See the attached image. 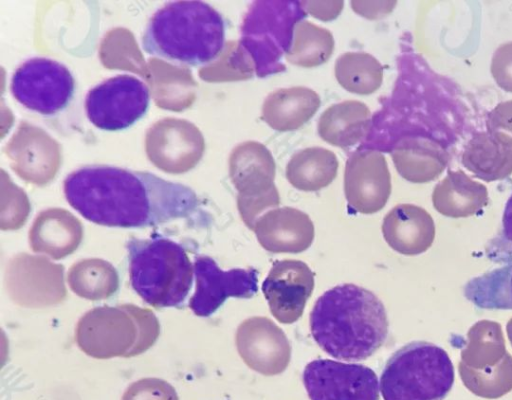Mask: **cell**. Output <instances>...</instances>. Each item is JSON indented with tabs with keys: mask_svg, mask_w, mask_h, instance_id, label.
Instances as JSON below:
<instances>
[{
	"mask_svg": "<svg viewBox=\"0 0 512 400\" xmlns=\"http://www.w3.org/2000/svg\"><path fill=\"white\" fill-rule=\"evenodd\" d=\"M68 204L86 220L107 227L144 228L191 216L199 207L193 189L152 172L92 164L63 182Z\"/></svg>",
	"mask_w": 512,
	"mask_h": 400,
	"instance_id": "1",
	"label": "cell"
},
{
	"mask_svg": "<svg viewBox=\"0 0 512 400\" xmlns=\"http://www.w3.org/2000/svg\"><path fill=\"white\" fill-rule=\"evenodd\" d=\"M309 322L319 347L345 361L367 359L388 336L383 303L371 291L350 283L323 293L311 310Z\"/></svg>",
	"mask_w": 512,
	"mask_h": 400,
	"instance_id": "2",
	"label": "cell"
},
{
	"mask_svg": "<svg viewBox=\"0 0 512 400\" xmlns=\"http://www.w3.org/2000/svg\"><path fill=\"white\" fill-rule=\"evenodd\" d=\"M221 14L203 1H172L150 17L142 50L177 65L196 67L212 63L225 47Z\"/></svg>",
	"mask_w": 512,
	"mask_h": 400,
	"instance_id": "3",
	"label": "cell"
},
{
	"mask_svg": "<svg viewBox=\"0 0 512 400\" xmlns=\"http://www.w3.org/2000/svg\"><path fill=\"white\" fill-rule=\"evenodd\" d=\"M133 290L154 308L176 307L187 297L194 265L179 243L165 237L131 238L127 242Z\"/></svg>",
	"mask_w": 512,
	"mask_h": 400,
	"instance_id": "4",
	"label": "cell"
},
{
	"mask_svg": "<svg viewBox=\"0 0 512 400\" xmlns=\"http://www.w3.org/2000/svg\"><path fill=\"white\" fill-rule=\"evenodd\" d=\"M454 383L447 352L424 341L408 343L387 361L381 377L384 400H443Z\"/></svg>",
	"mask_w": 512,
	"mask_h": 400,
	"instance_id": "5",
	"label": "cell"
},
{
	"mask_svg": "<svg viewBox=\"0 0 512 400\" xmlns=\"http://www.w3.org/2000/svg\"><path fill=\"white\" fill-rule=\"evenodd\" d=\"M229 172L231 181L238 191L237 206L241 219L253 230L256 221L266 210L278 208L280 204V196L274 182L275 160L262 143L245 141L232 151Z\"/></svg>",
	"mask_w": 512,
	"mask_h": 400,
	"instance_id": "6",
	"label": "cell"
},
{
	"mask_svg": "<svg viewBox=\"0 0 512 400\" xmlns=\"http://www.w3.org/2000/svg\"><path fill=\"white\" fill-rule=\"evenodd\" d=\"M75 79L62 63L33 57L24 61L13 73L10 91L26 109L43 116L64 110L73 99Z\"/></svg>",
	"mask_w": 512,
	"mask_h": 400,
	"instance_id": "7",
	"label": "cell"
},
{
	"mask_svg": "<svg viewBox=\"0 0 512 400\" xmlns=\"http://www.w3.org/2000/svg\"><path fill=\"white\" fill-rule=\"evenodd\" d=\"M148 86L129 74L110 77L91 88L84 100L85 114L96 128L123 131L145 116L150 106Z\"/></svg>",
	"mask_w": 512,
	"mask_h": 400,
	"instance_id": "8",
	"label": "cell"
},
{
	"mask_svg": "<svg viewBox=\"0 0 512 400\" xmlns=\"http://www.w3.org/2000/svg\"><path fill=\"white\" fill-rule=\"evenodd\" d=\"M302 378L310 400H379L377 375L362 364L317 359Z\"/></svg>",
	"mask_w": 512,
	"mask_h": 400,
	"instance_id": "9",
	"label": "cell"
},
{
	"mask_svg": "<svg viewBox=\"0 0 512 400\" xmlns=\"http://www.w3.org/2000/svg\"><path fill=\"white\" fill-rule=\"evenodd\" d=\"M195 291L189 308L199 317L216 312L229 297L250 298L258 291V271L254 268L222 270L209 256L194 260Z\"/></svg>",
	"mask_w": 512,
	"mask_h": 400,
	"instance_id": "10",
	"label": "cell"
},
{
	"mask_svg": "<svg viewBox=\"0 0 512 400\" xmlns=\"http://www.w3.org/2000/svg\"><path fill=\"white\" fill-rule=\"evenodd\" d=\"M344 193L348 205L359 213L381 210L391 194V176L384 155L373 150L353 153L345 165Z\"/></svg>",
	"mask_w": 512,
	"mask_h": 400,
	"instance_id": "11",
	"label": "cell"
},
{
	"mask_svg": "<svg viewBox=\"0 0 512 400\" xmlns=\"http://www.w3.org/2000/svg\"><path fill=\"white\" fill-rule=\"evenodd\" d=\"M236 346L245 364L264 375L283 372L291 359V346L285 333L267 317L254 316L241 322Z\"/></svg>",
	"mask_w": 512,
	"mask_h": 400,
	"instance_id": "12",
	"label": "cell"
},
{
	"mask_svg": "<svg viewBox=\"0 0 512 400\" xmlns=\"http://www.w3.org/2000/svg\"><path fill=\"white\" fill-rule=\"evenodd\" d=\"M314 289V273L299 260L273 263L262 283V292L273 317L283 324L296 322Z\"/></svg>",
	"mask_w": 512,
	"mask_h": 400,
	"instance_id": "13",
	"label": "cell"
},
{
	"mask_svg": "<svg viewBox=\"0 0 512 400\" xmlns=\"http://www.w3.org/2000/svg\"><path fill=\"white\" fill-rule=\"evenodd\" d=\"M253 231L259 244L272 253L303 252L311 246L315 235L310 217L288 206L265 212Z\"/></svg>",
	"mask_w": 512,
	"mask_h": 400,
	"instance_id": "14",
	"label": "cell"
},
{
	"mask_svg": "<svg viewBox=\"0 0 512 400\" xmlns=\"http://www.w3.org/2000/svg\"><path fill=\"white\" fill-rule=\"evenodd\" d=\"M382 234L387 244L396 252L418 255L432 245L435 226L425 209L413 204H399L385 215Z\"/></svg>",
	"mask_w": 512,
	"mask_h": 400,
	"instance_id": "15",
	"label": "cell"
},
{
	"mask_svg": "<svg viewBox=\"0 0 512 400\" xmlns=\"http://www.w3.org/2000/svg\"><path fill=\"white\" fill-rule=\"evenodd\" d=\"M320 104V96L310 88H280L265 98L262 119L277 131L296 130L314 116Z\"/></svg>",
	"mask_w": 512,
	"mask_h": 400,
	"instance_id": "16",
	"label": "cell"
},
{
	"mask_svg": "<svg viewBox=\"0 0 512 400\" xmlns=\"http://www.w3.org/2000/svg\"><path fill=\"white\" fill-rule=\"evenodd\" d=\"M371 124V111L358 100H346L328 107L320 116L317 131L322 140L340 148L359 143Z\"/></svg>",
	"mask_w": 512,
	"mask_h": 400,
	"instance_id": "17",
	"label": "cell"
},
{
	"mask_svg": "<svg viewBox=\"0 0 512 400\" xmlns=\"http://www.w3.org/2000/svg\"><path fill=\"white\" fill-rule=\"evenodd\" d=\"M338 166V159L331 150L308 147L292 155L286 165V178L298 190L318 191L332 183Z\"/></svg>",
	"mask_w": 512,
	"mask_h": 400,
	"instance_id": "18",
	"label": "cell"
},
{
	"mask_svg": "<svg viewBox=\"0 0 512 400\" xmlns=\"http://www.w3.org/2000/svg\"><path fill=\"white\" fill-rule=\"evenodd\" d=\"M435 209L448 217H468L487 204L486 188L470 180L461 171L450 172L434 189Z\"/></svg>",
	"mask_w": 512,
	"mask_h": 400,
	"instance_id": "19",
	"label": "cell"
},
{
	"mask_svg": "<svg viewBox=\"0 0 512 400\" xmlns=\"http://www.w3.org/2000/svg\"><path fill=\"white\" fill-rule=\"evenodd\" d=\"M334 51L332 33L310 21L300 20L293 26L292 41L285 59L296 66L312 68L324 64Z\"/></svg>",
	"mask_w": 512,
	"mask_h": 400,
	"instance_id": "20",
	"label": "cell"
},
{
	"mask_svg": "<svg viewBox=\"0 0 512 400\" xmlns=\"http://www.w3.org/2000/svg\"><path fill=\"white\" fill-rule=\"evenodd\" d=\"M506 353L501 325L495 321L481 320L467 333L461 362L473 369H484L498 364Z\"/></svg>",
	"mask_w": 512,
	"mask_h": 400,
	"instance_id": "21",
	"label": "cell"
},
{
	"mask_svg": "<svg viewBox=\"0 0 512 400\" xmlns=\"http://www.w3.org/2000/svg\"><path fill=\"white\" fill-rule=\"evenodd\" d=\"M337 82L348 92L369 95L377 91L383 81V67L371 54L346 52L335 61Z\"/></svg>",
	"mask_w": 512,
	"mask_h": 400,
	"instance_id": "22",
	"label": "cell"
},
{
	"mask_svg": "<svg viewBox=\"0 0 512 400\" xmlns=\"http://www.w3.org/2000/svg\"><path fill=\"white\" fill-rule=\"evenodd\" d=\"M464 295L481 309L512 310V262L469 280Z\"/></svg>",
	"mask_w": 512,
	"mask_h": 400,
	"instance_id": "23",
	"label": "cell"
},
{
	"mask_svg": "<svg viewBox=\"0 0 512 400\" xmlns=\"http://www.w3.org/2000/svg\"><path fill=\"white\" fill-rule=\"evenodd\" d=\"M391 156L398 173L414 183L427 182L441 172L436 152L425 141L403 140Z\"/></svg>",
	"mask_w": 512,
	"mask_h": 400,
	"instance_id": "24",
	"label": "cell"
},
{
	"mask_svg": "<svg viewBox=\"0 0 512 400\" xmlns=\"http://www.w3.org/2000/svg\"><path fill=\"white\" fill-rule=\"evenodd\" d=\"M464 386L476 396L496 399L512 390V356L507 352L495 366L473 369L461 361L458 365Z\"/></svg>",
	"mask_w": 512,
	"mask_h": 400,
	"instance_id": "25",
	"label": "cell"
},
{
	"mask_svg": "<svg viewBox=\"0 0 512 400\" xmlns=\"http://www.w3.org/2000/svg\"><path fill=\"white\" fill-rule=\"evenodd\" d=\"M221 55L224 57L223 79L228 81L247 80L257 72L254 57L241 40L226 42Z\"/></svg>",
	"mask_w": 512,
	"mask_h": 400,
	"instance_id": "26",
	"label": "cell"
},
{
	"mask_svg": "<svg viewBox=\"0 0 512 400\" xmlns=\"http://www.w3.org/2000/svg\"><path fill=\"white\" fill-rule=\"evenodd\" d=\"M487 252L495 262H512V194L504 208L501 231L491 241Z\"/></svg>",
	"mask_w": 512,
	"mask_h": 400,
	"instance_id": "27",
	"label": "cell"
},
{
	"mask_svg": "<svg viewBox=\"0 0 512 400\" xmlns=\"http://www.w3.org/2000/svg\"><path fill=\"white\" fill-rule=\"evenodd\" d=\"M301 9L311 16L322 20H334L341 13L343 1H301L299 2Z\"/></svg>",
	"mask_w": 512,
	"mask_h": 400,
	"instance_id": "28",
	"label": "cell"
},
{
	"mask_svg": "<svg viewBox=\"0 0 512 400\" xmlns=\"http://www.w3.org/2000/svg\"><path fill=\"white\" fill-rule=\"evenodd\" d=\"M395 4V1H351L353 11L367 19L384 17L393 10Z\"/></svg>",
	"mask_w": 512,
	"mask_h": 400,
	"instance_id": "29",
	"label": "cell"
},
{
	"mask_svg": "<svg viewBox=\"0 0 512 400\" xmlns=\"http://www.w3.org/2000/svg\"><path fill=\"white\" fill-rule=\"evenodd\" d=\"M506 331H507L508 339L512 345V318L508 321V323L506 325Z\"/></svg>",
	"mask_w": 512,
	"mask_h": 400,
	"instance_id": "30",
	"label": "cell"
}]
</instances>
